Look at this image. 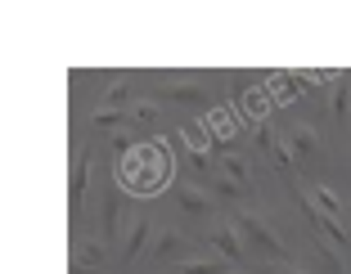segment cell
<instances>
[{
  "label": "cell",
  "mask_w": 351,
  "mask_h": 274,
  "mask_svg": "<svg viewBox=\"0 0 351 274\" xmlns=\"http://www.w3.org/2000/svg\"><path fill=\"white\" fill-rule=\"evenodd\" d=\"M99 221H104V238H117L122 234V193H104V207H99Z\"/></svg>",
  "instance_id": "obj_11"
},
{
  "label": "cell",
  "mask_w": 351,
  "mask_h": 274,
  "mask_svg": "<svg viewBox=\"0 0 351 274\" xmlns=\"http://www.w3.org/2000/svg\"><path fill=\"white\" fill-rule=\"evenodd\" d=\"M329 112H333V122H347V117H351V72H338V77H333Z\"/></svg>",
  "instance_id": "obj_8"
},
{
  "label": "cell",
  "mask_w": 351,
  "mask_h": 274,
  "mask_svg": "<svg viewBox=\"0 0 351 274\" xmlns=\"http://www.w3.org/2000/svg\"><path fill=\"white\" fill-rule=\"evenodd\" d=\"M234 229H239V238H243V243H252L261 256H266V261H275V265H293L289 243L279 238L275 225H270L261 212H248V207H243V212H234Z\"/></svg>",
  "instance_id": "obj_2"
},
{
  "label": "cell",
  "mask_w": 351,
  "mask_h": 274,
  "mask_svg": "<svg viewBox=\"0 0 351 274\" xmlns=\"http://www.w3.org/2000/svg\"><path fill=\"white\" fill-rule=\"evenodd\" d=\"M149 238H154V221H149V216H135L122 229V261H135V256L149 247Z\"/></svg>",
  "instance_id": "obj_5"
},
{
  "label": "cell",
  "mask_w": 351,
  "mask_h": 274,
  "mask_svg": "<svg viewBox=\"0 0 351 274\" xmlns=\"http://www.w3.org/2000/svg\"><path fill=\"white\" fill-rule=\"evenodd\" d=\"M347 274H351V256H347Z\"/></svg>",
  "instance_id": "obj_24"
},
{
  "label": "cell",
  "mask_w": 351,
  "mask_h": 274,
  "mask_svg": "<svg viewBox=\"0 0 351 274\" xmlns=\"http://www.w3.org/2000/svg\"><path fill=\"white\" fill-rule=\"evenodd\" d=\"M239 103H243V112H248L252 122H266V112H270V95L266 90H243Z\"/></svg>",
  "instance_id": "obj_18"
},
{
  "label": "cell",
  "mask_w": 351,
  "mask_h": 274,
  "mask_svg": "<svg viewBox=\"0 0 351 274\" xmlns=\"http://www.w3.org/2000/svg\"><path fill=\"white\" fill-rule=\"evenodd\" d=\"M284 144H289L293 162H311V158L320 153V135L311 131L306 122H293V126H289V135H284Z\"/></svg>",
  "instance_id": "obj_4"
},
{
  "label": "cell",
  "mask_w": 351,
  "mask_h": 274,
  "mask_svg": "<svg viewBox=\"0 0 351 274\" xmlns=\"http://www.w3.org/2000/svg\"><path fill=\"white\" fill-rule=\"evenodd\" d=\"M158 95L171 103H203L207 99L203 86H194V82H167V86H158Z\"/></svg>",
  "instance_id": "obj_14"
},
{
  "label": "cell",
  "mask_w": 351,
  "mask_h": 274,
  "mask_svg": "<svg viewBox=\"0 0 351 274\" xmlns=\"http://www.w3.org/2000/svg\"><path fill=\"white\" fill-rule=\"evenodd\" d=\"M207 189H212V193H217V198H230V203H234V198H243V189H239V184L234 180H226V175H221V171H212V175H207Z\"/></svg>",
  "instance_id": "obj_21"
},
{
  "label": "cell",
  "mask_w": 351,
  "mask_h": 274,
  "mask_svg": "<svg viewBox=\"0 0 351 274\" xmlns=\"http://www.w3.org/2000/svg\"><path fill=\"white\" fill-rule=\"evenodd\" d=\"M171 180V153H167L162 140H145V144H131L126 158H117V184L126 193H158L162 184Z\"/></svg>",
  "instance_id": "obj_1"
},
{
  "label": "cell",
  "mask_w": 351,
  "mask_h": 274,
  "mask_svg": "<svg viewBox=\"0 0 351 274\" xmlns=\"http://www.w3.org/2000/svg\"><path fill=\"white\" fill-rule=\"evenodd\" d=\"M275 274H311V270H302V265H279Z\"/></svg>",
  "instance_id": "obj_23"
},
{
  "label": "cell",
  "mask_w": 351,
  "mask_h": 274,
  "mask_svg": "<svg viewBox=\"0 0 351 274\" xmlns=\"http://www.w3.org/2000/svg\"><path fill=\"white\" fill-rule=\"evenodd\" d=\"M176 203H180V212H189V216H212V207H217L203 184H176Z\"/></svg>",
  "instance_id": "obj_6"
},
{
  "label": "cell",
  "mask_w": 351,
  "mask_h": 274,
  "mask_svg": "<svg viewBox=\"0 0 351 274\" xmlns=\"http://www.w3.org/2000/svg\"><path fill=\"white\" fill-rule=\"evenodd\" d=\"M185 234L180 229H158L154 234V256L158 261H176V256H185Z\"/></svg>",
  "instance_id": "obj_10"
},
{
  "label": "cell",
  "mask_w": 351,
  "mask_h": 274,
  "mask_svg": "<svg viewBox=\"0 0 351 274\" xmlns=\"http://www.w3.org/2000/svg\"><path fill=\"white\" fill-rule=\"evenodd\" d=\"M126 117H131V126H154L158 122V103L154 99H135L131 108H126Z\"/></svg>",
  "instance_id": "obj_20"
},
{
  "label": "cell",
  "mask_w": 351,
  "mask_h": 274,
  "mask_svg": "<svg viewBox=\"0 0 351 274\" xmlns=\"http://www.w3.org/2000/svg\"><path fill=\"white\" fill-rule=\"evenodd\" d=\"M99 131H126L131 126V117H126V108H95V117H90Z\"/></svg>",
  "instance_id": "obj_19"
},
{
  "label": "cell",
  "mask_w": 351,
  "mask_h": 274,
  "mask_svg": "<svg viewBox=\"0 0 351 274\" xmlns=\"http://www.w3.org/2000/svg\"><path fill=\"white\" fill-rule=\"evenodd\" d=\"M126 99H131V82H113L108 90H104V103H99V108H122Z\"/></svg>",
  "instance_id": "obj_22"
},
{
  "label": "cell",
  "mask_w": 351,
  "mask_h": 274,
  "mask_svg": "<svg viewBox=\"0 0 351 274\" xmlns=\"http://www.w3.org/2000/svg\"><path fill=\"white\" fill-rule=\"evenodd\" d=\"M270 95H275V99H302V95H306V77H293V72H270Z\"/></svg>",
  "instance_id": "obj_12"
},
{
  "label": "cell",
  "mask_w": 351,
  "mask_h": 274,
  "mask_svg": "<svg viewBox=\"0 0 351 274\" xmlns=\"http://www.w3.org/2000/svg\"><path fill=\"white\" fill-rule=\"evenodd\" d=\"M90 162H95V153H90V149L77 153V162H73V203H82L86 189H90Z\"/></svg>",
  "instance_id": "obj_15"
},
{
  "label": "cell",
  "mask_w": 351,
  "mask_h": 274,
  "mask_svg": "<svg viewBox=\"0 0 351 274\" xmlns=\"http://www.w3.org/2000/svg\"><path fill=\"white\" fill-rule=\"evenodd\" d=\"M302 198H306V203L315 207V212H320L324 221H338V225H342V198L329 189V184H311V189L302 193Z\"/></svg>",
  "instance_id": "obj_7"
},
{
  "label": "cell",
  "mask_w": 351,
  "mask_h": 274,
  "mask_svg": "<svg viewBox=\"0 0 351 274\" xmlns=\"http://www.w3.org/2000/svg\"><path fill=\"white\" fill-rule=\"evenodd\" d=\"M217 171L226 175V180H234L239 189H248V184H252V162L243 158V153H221V166H217Z\"/></svg>",
  "instance_id": "obj_9"
},
{
  "label": "cell",
  "mask_w": 351,
  "mask_h": 274,
  "mask_svg": "<svg viewBox=\"0 0 351 274\" xmlns=\"http://www.w3.org/2000/svg\"><path fill=\"white\" fill-rule=\"evenodd\" d=\"M230 274H243V270H230Z\"/></svg>",
  "instance_id": "obj_25"
},
{
  "label": "cell",
  "mask_w": 351,
  "mask_h": 274,
  "mask_svg": "<svg viewBox=\"0 0 351 274\" xmlns=\"http://www.w3.org/2000/svg\"><path fill=\"white\" fill-rule=\"evenodd\" d=\"M207 247H212V256H221V261H234V265L248 256V243L239 238L234 225H212V229H207Z\"/></svg>",
  "instance_id": "obj_3"
},
{
  "label": "cell",
  "mask_w": 351,
  "mask_h": 274,
  "mask_svg": "<svg viewBox=\"0 0 351 274\" xmlns=\"http://www.w3.org/2000/svg\"><path fill=\"white\" fill-rule=\"evenodd\" d=\"M203 126H207L212 140H234V135H239V122H234V112H230V108H212Z\"/></svg>",
  "instance_id": "obj_13"
},
{
  "label": "cell",
  "mask_w": 351,
  "mask_h": 274,
  "mask_svg": "<svg viewBox=\"0 0 351 274\" xmlns=\"http://www.w3.org/2000/svg\"><path fill=\"white\" fill-rule=\"evenodd\" d=\"M99 261H104V243H99V238H77V274L95 270Z\"/></svg>",
  "instance_id": "obj_17"
},
{
  "label": "cell",
  "mask_w": 351,
  "mask_h": 274,
  "mask_svg": "<svg viewBox=\"0 0 351 274\" xmlns=\"http://www.w3.org/2000/svg\"><path fill=\"white\" fill-rule=\"evenodd\" d=\"M176 274H230L221 256H185V261L176 265Z\"/></svg>",
  "instance_id": "obj_16"
}]
</instances>
